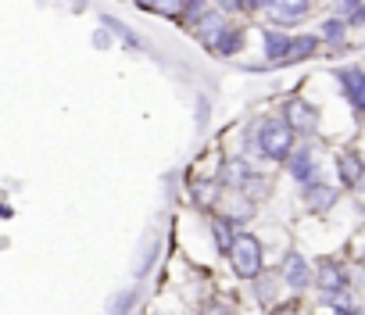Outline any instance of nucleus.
<instances>
[{"label": "nucleus", "mask_w": 365, "mask_h": 315, "mask_svg": "<svg viewBox=\"0 0 365 315\" xmlns=\"http://www.w3.org/2000/svg\"><path fill=\"white\" fill-rule=\"evenodd\" d=\"M333 76H336V83L344 86V97L351 100V108H354V111H365V72H361L358 65H344V68H336Z\"/></svg>", "instance_id": "obj_3"}, {"label": "nucleus", "mask_w": 365, "mask_h": 315, "mask_svg": "<svg viewBox=\"0 0 365 315\" xmlns=\"http://www.w3.org/2000/svg\"><path fill=\"white\" fill-rule=\"evenodd\" d=\"M315 286H319L326 297L344 294V290H347V272H344V265H336L333 258L319 262V269H315Z\"/></svg>", "instance_id": "obj_4"}, {"label": "nucleus", "mask_w": 365, "mask_h": 315, "mask_svg": "<svg viewBox=\"0 0 365 315\" xmlns=\"http://www.w3.org/2000/svg\"><path fill=\"white\" fill-rule=\"evenodd\" d=\"M287 47H290V36H287V33L265 29V58H269V61H283V58H287Z\"/></svg>", "instance_id": "obj_11"}, {"label": "nucleus", "mask_w": 365, "mask_h": 315, "mask_svg": "<svg viewBox=\"0 0 365 315\" xmlns=\"http://www.w3.org/2000/svg\"><path fill=\"white\" fill-rule=\"evenodd\" d=\"M283 122L290 129H312L315 125V108L304 104V100H287L283 104Z\"/></svg>", "instance_id": "obj_7"}, {"label": "nucleus", "mask_w": 365, "mask_h": 315, "mask_svg": "<svg viewBox=\"0 0 365 315\" xmlns=\"http://www.w3.org/2000/svg\"><path fill=\"white\" fill-rule=\"evenodd\" d=\"M136 304V286L133 290H125V294H118L115 301H111V311L108 315H129V308Z\"/></svg>", "instance_id": "obj_15"}, {"label": "nucleus", "mask_w": 365, "mask_h": 315, "mask_svg": "<svg viewBox=\"0 0 365 315\" xmlns=\"http://www.w3.org/2000/svg\"><path fill=\"white\" fill-rule=\"evenodd\" d=\"M154 258H158V240H150V247H147V254H143V258H140V265H136V272L143 276V272H147V269L154 265Z\"/></svg>", "instance_id": "obj_20"}, {"label": "nucleus", "mask_w": 365, "mask_h": 315, "mask_svg": "<svg viewBox=\"0 0 365 315\" xmlns=\"http://www.w3.org/2000/svg\"><path fill=\"white\" fill-rule=\"evenodd\" d=\"M287 169H290V176H294V180H301V183H312L315 162H312L308 147H294V154L287 158Z\"/></svg>", "instance_id": "obj_9"}, {"label": "nucleus", "mask_w": 365, "mask_h": 315, "mask_svg": "<svg viewBox=\"0 0 365 315\" xmlns=\"http://www.w3.org/2000/svg\"><path fill=\"white\" fill-rule=\"evenodd\" d=\"M230 262H233V272L240 279H258L262 269H265V254H262V240L247 229L237 233L233 247H230Z\"/></svg>", "instance_id": "obj_2"}, {"label": "nucleus", "mask_w": 365, "mask_h": 315, "mask_svg": "<svg viewBox=\"0 0 365 315\" xmlns=\"http://www.w3.org/2000/svg\"><path fill=\"white\" fill-rule=\"evenodd\" d=\"M272 315H301V311H297V308H290V304H283V308H276Z\"/></svg>", "instance_id": "obj_23"}, {"label": "nucleus", "mask_w": 365, "mask_h": 315, "mask_svg": "<svg viewBox=\"0 0 365 315\" xmlns=\"http://www.w3.org/2000/svg\"><path fill=\"white\" fill-rule=\"evenodd\" d=\"M255 143H258V154L269 158V162H287L294 154V129L283 118H265L255 133Z\"/></svg>", "instance_id": "obj_1"}, {"label": "nucleus", "mask_w": 365, "mask_h": 315, "mask_svg": "<svg viewBox=\"0 0 365 315\" xmlns=\"http://www.w3.org/2000/svg\"><path fill=\"white\" fill-rule=\"evenodd\" d=\"M344 22L340 19H329V22H322V40H329V43H340L344 40Z\"/></svg>", "instance_id": "obj_16"}, {"label": "nucleus", "mask_w": 365, "mask_h": 315, "mask_svg": "<svg viewBox=\"0 0 365 315\" xmlns=\"http://www.w3.org/2000/svg\"><path fill=\"white\" fill-rule=\"evenodd\" d=\"M190 4H147V11H158V15H182Z\"/></svg>", "instance_id": "obj_18"}, {"label": "nucleus", "mask_w": 365, "mask_h": 315, "mask_svg": "<svg viewBox=\"0 0 365 315\" xmlns=\"http://www.w3.org/2000/svg\"><path fill=\"white\" fill-rule=\"evenodd\" d=\"M279 276H283V283H287V286L304 290V286H308V279H312L308 258H304V254H297V251H290V254H287V262H283V269H279Z\"/></svg>", "instance_id": "obj_5"}, {"label": "nucleus", "mask_w": 365, "mask_h": 315, "mask_svg": "<svg viewBox=\"0 0 365 315\" xmlns=\"http://www.w3.org/2000/svg\"><path fill=\"white\" fill-rule=\"evenodd\" d=\"M333 201H336V190H333V187H326V183H308V190H304V205H308L312 212H326Z\"/></svg>", "instance_id": "obj_10"}, {"label": "nucleus", "mask_w": 365, "mask_h": 315, "mask_svg": "<svg viewBox=\"0 0 365 315\" xmlns=\"http://www.w3.org/2000/svg\"><path fill=\"white\" fill-rule=\"evenodd\" d=\"M244 47V29H237V26H226V33L219 36V43H215V54H222V58H230V54H237Z\"/></svg>", "instance_id": "obj_12"}, {"label": "nucleus", "mask_w": 365, "mask_h": 315, "mask_svg": "<svg viewBox=\"0 0 365 315\" xmlns=\"http://www.w3.org/2000/svg\"><path fill=\"white\" fill-rule=\"evenodd\" d=\"M194 194L201 197V205H215V183H197Z\"/></svg>", "instance_id": "obj_19"}, {"label": "nucleus", "mask_w": 365, "mask_h": 315, "mask_svg": "<svg viewBox=\"0 0 365 315\" xmlns=\"http://www.w3.org/2000/svg\"><path fill=\"white\" fill-rule=\"evenodd\" d=\"M201 315H230V311H226L222 304H205V308H201Z\"/></svg>", "instance_id": "obj_21"}, {"label": "nucleus", "mask_w": 365, "mask_h": 315, "mask_svg": "<svg viewBox=\"0 0 365 315\" xmlns=\"http://www.w3.org/2000/svg\"><path fill=\"white\" fill-rule=\"evenodd\" d=\"M336 172H340L344 187H358L361 176H365V162L354 150H344V154H336Z\"/></svg>", "instance_id": "obj_6"}, {"label": "nucleus", "mask_w": 365, "mask_h": 315, "mask_svg": "<svg viewBox=\"0 0 365 315\" xmlns=\"http://www.w3.org/2000/svg\"><path fill=\"white\" fill-rule=\"evenodd\" d=\"M361 22H365V8H358V11L351 15V26H361Z\"/></svg>", "instance_id": "obj_22"}, {"label": "nucleus", "mask_w": 365, "mask_h": 315, "mask_svg": "<svg viewBox=\"0 0 365 315\" xmlns=\"http://www.w3.org/2000/svg\"><path fill=\"white\" fill-rule=\"evenodd\" d=\"M315 43H319V40L308 36V33H304V36H290V47H287V58H283V61H301V58H308V54L315 51Z\"/></svg>", "instance_id": "obj_13"}, {"label": "nucleus", "mask_w": 365, "mask_h": 315, "mask_svg": "<svg viewBox=\"0 0 365 315\" xmlns=\"http://www.w3.org/2000/svg\"><path fill=\"white\" fill-rule=\"evenodd\" d=\"M212 229H215V244L230 254V247H233V240H237V233H240V229H237L230 219H215V226H212Z\"/></svg>", "instance_id": "obj_14"}, {"label": "nucleus", "mask_w": 365, "mask_h": 315, "mask_svg": "<svg viewBox=\"0 0 365 315\" xmlns=\"http://www.w3.org/2000/svg\"><path fill=\"white\" fill-rule=\"evenodd\" d=\"M312 11L308 0H276V4H269V15L279 19V22H297Z\"/></svg>", "instance_id": "obj_8"}, {"label": "nucleus", "mask_w": 365, "mask_h": 315, "mask_svg": "<svg viewBox=\"0 0 365 315\" xmlns=\"http://www.w3.org/2000/svg\"><path fill=\"white\" fill-rule=\"evenodd\" d=\"M104 26H108V29H115V33H118V36H122V40H125L129 47H140V43H136V36H129V29H125V26H122L118 19H104Z\"/></svg>", "instance_id": "obj_17"}]
</instances>
